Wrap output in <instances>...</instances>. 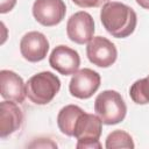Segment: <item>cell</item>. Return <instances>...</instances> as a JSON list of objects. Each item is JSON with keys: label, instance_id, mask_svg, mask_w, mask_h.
I'll list each match as a JSON object with an SVG mask.
<instances>
[{"label": "cell", "instance_id": "16", "mask_svg": "<svg viewBox=\"0 0 149 149\" xmlns=\"http://www.w3.org/2000/svg\"><path fill=\"white\" fill-rule=\"evenodd\" d=\"M109 0H72V2L81 8H95L104 6Z\"/></svg>", "mask_w": 149, "mask_h": 149}, {"label": "cell", "instance_id": "8", "mask_svg": "<svg viewBox=\"0 0 149 149\" xmlns=\"http://www.w3.org/2000/svg\"><path fill=\"white\" fill-rule=\"evenodd\" d=\"M66 13L63 0H35L33 15L35 20L44 27H52L62 22Z\"/></svg>", "mask_w": 149, "mask_h": 149}, {"label": "cell", "instance_id": "11", "mask_svg": "<svg viewBox=\"0 0 149 149\" xmlns=\"http://www.w3.org/2000/svg\"><path fill=\"white\" fill-rule=\"evenodd\" d=\"M1 97L14 102H23L26 95V84L22 78L10 70L0 71Z\"/></svg>", "mask_w": 149, "mask_h": 149}, {"label": "cell", "instance_id": "1", "mask_svg": "<svg viewBox=\"0 0 149 149\" xmlns=\"http://www.w3.org/2000/svg\"><path fill=\"white\" fill-rule=\"evenodd\" d=\"M100 20L104 28L116 38H125L133 34L137 23L134 9L118 1H108L102 6Z\"/></svg>", "mask_w": 149, "mask_h": 149}, {"label": "cell", "instance_id": "7", "mask_svg": "<svg viewBox=\"0 0 149 149\" xmlns=\"http://www.w3.org/2000/svg\"><path fill=\"white\" fill-rule=\"evenodd\" d=\"M66 34L77 44L88 43L94 34V21L91 14L84 10L72 14L66 23Z\"/></svg>", "mask_w": 149, "mask_h": 149}, {"label": "cell", "instance_id": "2", "mask_svg": "<svg viewBox=\"0 0 149 149\" xmlns=\"http://www.w3.org/2000/svg\"><path fill=\"white\" fill-rule=\"evenodd\" d=\"M59 88V78L50 71H43L28 79L26 84V95L36 105H47L55 98Z\"/></svg>", "mask_w": 149, "mask_h": 149}, {"label": "cell", "instance_id": "15", "mask_svg": "<svg viewBox=\"0 0 149 149\" xmlns=\"http://www.w3.org/2000/svg\"><path fill=\"white\" fill-rule=\"evenodd\" d=\"M105 147L107 149H115V148H134V142L132 136L125 132V130H114L108 134L106 137V144Z\"/></svg>", "mask_w": 149, "mask_h": 149}, {"label": "cell", "instance_id": "10", "mask_svg": "<svg viewBox=\"0 0 149 149\" xmlns=\"http://www.w3.org/2000/svg\"><path fill=\"white\" fill-rule=\"evenodd\" d=\"M49 50V42L47 37L40 31L27 33L20 42V51L28 62H40L47 57Z\"/></svg>", "mask_w": 149, "mask_h": 149}, {"label": "cell", "instance_id": "5", "mask_svg": "<svg viewBox=\"0 0 149 149\" xmlns=\"http://www.w3.org/2000/svg\"><path fill=\"white\" fill-rule=\"evenodd\" d=\"M86 55L92 64L99 68H108L115 63L118 50L108 38L95 36L87 43Z\"/></svg>", "mask_w": 149, "mask_h": 149}, {"label": "cell", "instance_id": "14", "mask_svg": "<svg viewBox=\"0 0 149 149\" xmlns=\"http://www.w3.org/2000/svg\"><path fill=\"white\" fill-rule=\"evenodd\" d=\"M129 95L135 104H149V76L136 80L130 86Z\"/></svg>", "mask_w": 149, "mask_h": 149}, {"label": "cell", "instance_id": "13", "mask_svg": "<svg viewBox=\"0 0 149 149\" xmlns=\"http://www.w3.org/2000/svg\"><path fill=\"white\" fill-rule=\"evenodd\" d=\"M83 113L84 111L77 105H66L63 107L57 115V125L59 130L68 136H73L76 123Z\"/></svg>", "mask_w": 149, "mask_h": 149}, {"label": "cell", "instance_id": "6", "mask_svg": "<svg viewBox=\"0 0 149 149\" xmlns=\"http://www.w3.org/2000/svg\"><path fill=\"white\" fill-rule=\"evenodd\" d=\"M100 81L101 78L97 71L84 68L72 76L69 84V91L78 99H88L98 91Z\"/></svg>", "mask_w": 149, "mask_h": 149}, {"label": "cell", "instance_id": "17", "mask_svg": "<svg viewBox=\"0 0 149 149\" xmlns=\"http://www.w3.org/2000/svg\"><path fill=\"white\" fill-rule=\"evenodd\" d=\"M16 5V0H0V13H8Z\"/></svg>", "mask_w": 149, "mask_h": 149}, {"label": "cell", "instance_id": "18", "mask_svg": "<svg viewBox=\"0 0 149 149\" xmlns=\"http://www.w3.org/2000/svg\"><path fill=\"white\" fill-rule=\"evenodd\" d=\"M137 2L139 6H141L142 8H146V9H149V0H135Z\"/></svg>", "mask_w": 149, "mask_h": 149}, {"label": "cell", "instance_id": "4", "mask_svg": "<svg viewBox=\"0 0 149 149\" xmlns=\"http://www.w3.org/2000/svg\"><path fill=\"white\" fill-rule=\"evenodd\" d=\"M102 130V121L98 115L83 113L74 127L73 136L78 140V149H100L99 142Z\"/></svg>", "mask_w": 149, "mask_h": 149}, {"label": "cell", "instance_id": "3", "mask_svg": "<svg viewBox=\"0 0 149 149\" xmlns=\"http://www.w3.org/2000/svg\"><path fill=\"white\" fill-rule=\"evenodd\" d=\"M94 112L105 125H116L126 118L127 106L121 94L114 90H106L98 94Z\"/></svg>", "mask_w": 149, "mask_h": 149}, {"label": "cell", "instance_id": "9", "mask_svg": "<svg viewBox=\"0 0 149 149\" xmlns=\"http://www.w3.org/2000/svg\"><path fill=\"white\" fill-rule=\"evenodd\" d=\"M50 66L63 76L74 74L80 65L79 54L66 45H57L49 56Z\"/></svg>", "mask_w": 149, "mask_h": 149}, {"label": "cell", "instance_id": "12", "mask_svg": "<svg viewBox=\"0 0 149 149\" xmlns=\"http://www.w3.org/2000/svg\"><path fill=\"white\" fill-rule=\"evenodd\" d=\"M17 102L5 100L0 102V137L3 139L20 128L23 114Z\"/></svg>", "mask_w": 149, "mask_h": 149}]
</instances>
